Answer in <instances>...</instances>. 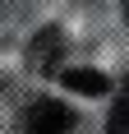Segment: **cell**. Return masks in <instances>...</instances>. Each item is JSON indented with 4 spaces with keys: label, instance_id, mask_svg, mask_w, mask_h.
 <instances>
[{
    "label": "cell",
    "instance_id": "1",
    "mask_svg": "<svg viewBox=\"0 0 129 134\" xmlns=\"http://www.w3.org/2000/svg\"><path fill=\"white\" fill-rule=\"evenodd\" d=\"M23 125H28V134H69L74 130V111L64 102H55V97H37L28 107Z\"/></svg>",
    "mask_w": 129,
    "mask_h": 134
},
{
    "label": "cell",
    "instance_id": "2",
    "mask_svg": "<svg viewBox=\"0 0 129 134\" xmlns=\"http://www.w3.org/2000/svg\"><path fill=\"white\" fill-rule=\"evenodd\" d=\"M64 88H69V93L102 97L106 88H111V79H106V74H97V69H64Z\"/></svg>",
    "mask_w": 129,
    "mask_h": 134
},
{
    "label": "cell",
    "instance_id": "3",
    "mask_svg": "<svg viewBox=\"0 0 129 134\" xmlns=\"http://www.w3.org/2000/svg\"><path fill=\"white\" fill-rule=\"evenodd\" d=\"M60 51H64V37H60V32H42V37L32 42L28 60H32V69H46V65H55V60H60Z\"/></svg>",
    "mask_w": 129,
    "mask_h": 134
},
{
    "label": "cell",
    "instance_id": "4",
    "mask_svg": "<svg viewBox=\"0 0 129 134\" xmlns=\"http://www.w3.org/2000/svg\"><path fill=\"white\" fill-rule=\"evenodd\" d=\"M111 134H129V107H125V102L111 107Z\"/></svg>",
    "mask_w": 129,
    "mask_h": 134
}]
</instances>
